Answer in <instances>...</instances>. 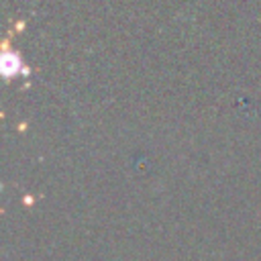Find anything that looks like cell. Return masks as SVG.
I'll return each mask as SVG.
<instances>
[{
  "instance_id": "6da1fadb",
  "label": "cell",
  "mask_w": 261,
  "mask_h": 261,
  "mask_svg": "<svg viewBox=\"0 0 261 261\" xmlns=\"http://www.w3.org/2000/svg\"><path fill=\"white\" fill-rule=\"evenodd\" d=\"M2 71H4V77L6 80L16 77V75H29V69L22 63L20 55L16 51H12L8 43L4 45V51H2Z\"/></svg>"
}]
</instances>
